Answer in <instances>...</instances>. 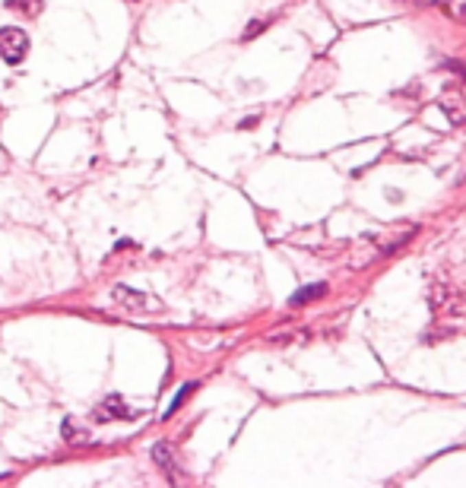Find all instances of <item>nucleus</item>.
Returning <instances> with one entry per match:
<instances>
[{
	"mask_svg": "<svg viewBox=\"0 0 466 488\" xmlns=\"http://www.w3.org/2000/svg\"><path fill=\"white\" fill-rule=\"evenodd\" d=\"M25 54H29V35L19 25H3L0 29V60L16 67V64H23Z\"/></svg>",
	"mask_w": 466,
	"mask_h": 488,
	"instance_id": "f257e3e1",
	"label": "nucleus"
},
{
	"mask_svg": "<svg viewBox=\"0 0 466 488\" xmlns=\"http://www.w3.org/2000/svg\"><path fill=\"white\" fill-rule=\"evenodd\" d=\"M111 298H115L124 311H131V314H153V311H159V307H162L155 298L143 295V292H137V289H127V286H115Z\"/></svg>",
	"mask_w": 466,
	"mask_h": 488,
	"instance_id": "f03ea898",
	"label": "nucleus"
},
{
	"mask_svg": "<svg viewBox=\"0 0 466 488\" xmlns=\"http://www.w3.org/2000/svg\"><path fill=\"white\" fill-rule=\"evenodd\" d=\"M96 419H98V422H111V419H121V422H127V419H133V409L124 403L118 393H111V397H105V403H98Z\"/></svg>",
	"mask_w": 466,
	"mask_h": 488,
	"instance_id": "7ed1b4c3",
	"label": "nucleus"
},
{
	"mask_svg": "<svg viewBox=\"0 0 466 488\" xmlns=\"http://www.w3.org/2000/svg\"><path fill=\"white\" fill-rule=\"evenodd\" d=\"M10 10H16V13H25V16H35L41 10V0H7Z\"/></svg>",
	"mask_w": 466,
	"mask_h": 488,
	"instance_id": "20e7f679",
	"label": "nucleus"
},
{
	"mask_svg": "<svg viewBox=\"0 0 466 488\" xmlns=\"http://www.w3.org/2000/svg\"><path fill=\"white\" fill-rule=\"evenodd\" d=\"M324 292H327V286H324V282H318V286H308V289H302L298 295H292V305H304V301L324 295Z\"/></svg>",
	"mask_w": 466,
	"mask_h": 488,
	"instance_id": "39448f33",
	"label": "nucleus"
},
{
	"mask_svg": "<svg viewBox=\"0 0 466 488\" xmlns=\"http://www.w3.org/2000/svg\"><path fill=\"white\" fill-rule=\"evenodd\" d=\"M153 460L162 466L165 472L172 469V454H168V447H165V444H155V447H153Z\"/></svg>",
	"mask_w": 466,
	"mask_h": 488,
	"instance_id": "423d86ee",
	"label": "nucleus"
},
{
	"mask_svg": "<svg viewBox=\"0 0 466 488\" xmlns=\"http://www.w3.org/2000/svg\"><path fill=\"white\" fill-rule=\"evenodd\" d=\"M194 387H197V384H184V390H178V397L172 399V406H168V413H165V419H168V415H175V413H178V406L184 403V399H188L190 393H194Z\"/></svg>",
	"mask_w": 466,
	"mask_h": 488,
	"instance_id": "0eeeda50",
	"label": "nucleus"
},
{
	"mask_svg": "<svg viewBox=\"0 0 466 488\" xmlns=\"http://www.w3.org/2000/svg\"><path fill=\"white\" fill-rule=\"evenodd\" d=\"M403 3H409V7H428V3H434V0H403Z\"/></svg>",
	"mask_w": 466,
	"mask_h": 488,
	"instance_id": "6e6552de",
	"label": "nucleus"
}]
</instances>
